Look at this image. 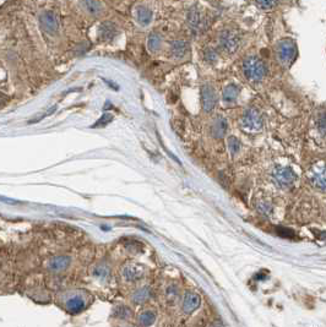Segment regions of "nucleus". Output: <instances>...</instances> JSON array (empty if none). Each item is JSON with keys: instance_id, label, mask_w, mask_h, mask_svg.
Listing matches in <instances>:
<instances>
[{"instance_id": "obj_22", "label": "nucleus", "mask_w": 326, "mask_h": 327, "mask_svg": "<svg viewBox=\"0 0 326 327\" xmlns=\"http://www.w3.org/2000/svg\"><path fill=\"white\" fill-rule=\"evenodd\" d=\"M315 124L318 131L320 132L322 136H326V109H322L321 112L318 114Z\"/></svg>"}, {"instance_id": "obj_12", "label": "nucleus", "mask_w": 326, "mask_h": 327, "mask_svg": "<svg viewBox=\"0 0 326 327\" xmlns=\"http://www.w3.org/2000/svg\"><path fill=\"white\" fill-rule=\"evenodd\" d=\"M228 131V122L225 115L219 114L212 119L211 123V135L215 138H222L227 135Z\"/></svg>"}, {"instance_id": "obj_4", "label": "nucleus", "mask_w": 326, "mask_h": 327, "mask_svg": "<svg viewBox=\"0 0 326 327\" xmlns=\"http://www.w3.org/2000/svg\"><path fill=\"white\" fill-rule=\"evenodd\" d=\"M239 126L247 134H259L264 130L265 118L260 108L249 106L242 110L239 115Z\"/></svg>"}, {"instance_id": "obj_11", "label": "nucleus", "mask_w": 326, "mask_h": 327, "mask_svg": "<svg viewBox=\"0 0 326 327\" xmlns=\"http://www.w3.org/2000/svg\"><path fill=\"white\" fill-rule=\"evenodd\" d=\"M221 52L219 51V48L216 47L215 44H205L203 49H201V58H203V61L206 65L213 66L219 63V60L221 59Z\"/></svg>"}, {"instance_id": "obj_26", "label": "nucleus", "mask_w": 326, "mask_h": 327, "mask_svg": "<svg viewBox=\"0 0 326 327\" xmlns=\"http://www.w3.org/2000/svg\"><path fill=\"white\" fill-rule=\"evenodd\" d=\"M210 327H225V326H223V325H222V323H221V322H219V321H216V322H213V323H212V325H211Z\"/></svg>"}, {"instance_id": "obj_21", "label": "nucleus", "mask_w": 326, "mask_h": 327, "mask_svg": "<svg viewBox=\"0 0 326 327\" xmlns=\"http://www.w3.org/2000/svg\"><path fill=\"white\" fill-rule=\"evenodd\" d=\"M227 145H228V150L231 152L232 156L238 155L242 150V144L239 141L238 137L235 136H228L227 138Z\"/></svg>"}, {"instance_id": "obj_3", "label": "nucleus", "mask_w": 326, "mask_h": 327, "mask_svg": "<svg viewBox=\"0 0 326 327\" xmlns=\"http://www.w3.org/2000/svg\"><path fill=\"white\" fill-rule=\"evenodd\" d=\"M211 21H212V16H211L210 11L199 4L190 6V9L186 12V25L192 36H199L206 32L210 27Z\"/></svg>"}, {"instance_id": "obj_14", "label": "nucleus", "mask_w": 326, "mask_h": 327, "mask_svg": "<svg viewBox=\"0 0 326 327\" xmlns=\"http://www.w3.org/2000/svg\"><path fill=\"white\" fill-rule=\"evenodd\" d=\"M135 20L141 27H147L154 20V12L147 6L139 5L135 9Z\"/></svg>"}, {"instance_id": "obj_25", "label": "nucleus", "mask_w": 326, "mask_h": 327, "mask_svg": "<svg viewBox=\"0 0 326 327\" xmlns=\"http://www.w3.org/2000/svg\"><path fill=\"white\" fill-rule=\"evenodd\" d=\"M8 97H6L5 95H3L2 92H0V108L5 107L6 104H8Z\"/></svg>"}, {"instance_id": "obj_2", "label": "nucleus", "mask_w": 326, "mask_h": 327, "mask_svg": "<svg viewBox=\"0 0 326 327\" xmlns=\"http://www.w3.org/2000/svg\"><path fill=\"white\" fill-rule=\"evenodd\" d=\"M244 41L243 32L237 26L223 27L217 35L215 45L219 48L222 55H234L242 48Z\"/></svg>"}, {"instance_id": "obj_20", "label": "nucleus", "mask_w": 326, "mask_h": 327, "mask_svg": "<svg viewBox=\"0 0 326 327\" xmlns=\"http://www.w3.org/2000/svg\"><path fill=\"white\" fill-rule=\"evenodd\" d=\"M254 4L263 11H271L277 6L278 0H254Z\"/></svg>"}, {"instance_id": "obj_1", "label": "nucleus", "mask_w": 326, "mask_h": 327, "mask_svg": "<svg viewBox=\"0 0 326 327\" xmlns=\"http://www.w3.org/2000/svg\"><path fill=\"white\" fill-rule=\"evenodd\" d=\"M241 70L244 79L254 86L260 85V83L265 81L266 76L269 74V67L266 61L259 54L255 53L248 54L242 60Z\"/></svg>"}, {"instance_id": "obj_8", "label": "nucleus", "mask_w": 326, "mask_h": 327, "mask_svg": "<svg viewBox=\"0 0 326 327\" xmlns=\"http://www.w3.org/2000/svg\"><path fill=\"white\" fill-rule=\"evenodd\" d=\"M308 181L316 190L326 193V162H318L309 168Z\"/></svg>"}, {"instance_id": "obj_6", "label": "nucleus", "mask_w": 326, "mask_h": 327, "mask_svg": "<svg viewBox=\"0 0 326 327\" xmlns=\"http://www.w3.org/2000/svg\"><path fill=\"white\" fill-rule=\"evenodd\" d=\"M271 179L276 186L279 189H291L297 181V174L290 167L285 166H276L271 171Z\"/></svg>"}, {"instance_id": "obj_23", "label": "nucleus", "mask_w": 326, "mask_h": 327, "mask_svg": "<svg viewBox=\"0 0 326 327\" xmlns=\"http://www.w3.org/2000/svg\"><path fill=\"white\" fill-rule=\"evenodd\" d=\"M112 120H113V115H111V114H104V115H102L101 118H99L98 122L96 123L92 128H103V126H107L110 124Z\"/></svg>"}, {"instance_id": "obj_5", "label": "nucleus", "mask_w": 326, "mask_h": 327, "mask_svg": "<svg viewBox=\"0 0 326 327\" xmlns=\"http://www.w3.org/2000/svg\"><path fill=\"white\" fill-rule=\"evenodd\" d=\"M276 60L284 67L291 66L297 57V44L292 38L281 39L275 47Z\"/></svg>"}, {"instance_id": "obj_9", "label": "nucleus", "mask_w": 326, "mask_h": 327, "mask_svg": "<svg viewBox=\"0 0 326 327\" xmlns=\"http://www.w3.org/2000/svg\"><path fill=\"white\" fill-rule=\"evenodd\" d=\"M242 87L235 82H228L227 85L223 86L221 91V102L225 107L234 106L238 102L239 96H241Z\"/></svg>"}, {"instance_id": "obj_15", "label": "nucleus", "mask_w": 326, "mask_h": 327, "mask_svg": "<svg viewBox=\"0 0 326 327\" xmlns=\"http://www.w3.org/2000/svg\"><path fill=\"white\" fill-rule=\"evenodd\" d=\"M199 305H200V297L198 294H195V293H186L184 300H183V310L186 314H190L198 309Z\"/></svg>"}, {"instance_id": "obj_24", "label": "nucleus", "mask_w": 326, "mask_h": 327, "mask_svg": "<svg viewBox=\"0 0 326 327\" xmlns=\"http://www.w3.org/2000/svg\"><path fill=\"white\" fill-rule=\"evenodd\" d=\"M155 320V316L152 313H146L144 315V323L145 325H150V323H152V321Z\"/></svg>"}, {"instance_id": "obj_18", "label": "nucleus", "mask_w": 326, "mask_h": 327, "mask_svg": "<svg viewBox=\"0 0 326 327\" xmlns=\"http://www.w3.org/2000/svg\"><path fill=\"white\" fill-rule=\"evenodd\" d=\"M83 9L89 12L90 15L97 16L103 12V5L101 4L99 0H81Z\"/></svg>"}, {"instance_id": "obj_17", "label": "nucleus", "mask_w": 326, "mask_h": 327, "mask_svg": "<svg viewBox=\"0 0 326 327\" xmlns=\"http://www.w3.org/2000/svg\"><path fill=\"white\" fill-rule=\"evenodd\" d=\"M255 207L256 211L259 212L260 215L265 216V217H270V216L272 215V212H274V205H272V202L270 201L269 199H266V197H260V199H257L255 202Z\"/></svg>"}, {"instance_id": "obj_10", "label": "nucleus", "mask_w": 326, "mask_h": 327, "mask_svg": "<svg viewBox=\"0 0 326 327\" xmlns=\"http://www.w3.org/2000/svg\"><path fill=\"white\" fill-rule=\"evenodd\" d=\"M39 25L41 29L48 35H55L59 30V20L55 12L46 11L39 16Z\"/></svg>"}, {"instance_id": "obj_19", "label": "nucleus", "mask_w": 326, "mask_h": 327, "mask_svg": "<svg viewBox=\"0 0 326 327\" xmlns=\"http://www.w3.org/2000/svg\"><path fill=\"white\" fill-rule=\"evenodd\" d=\"M163 45V37L160 35L158 32H152L150 36H148L147 39V47L150 49V52L152 53H156V52H160L162 49Z\"/></svg>"}, {"instance_id": "obj_7", "label": "nucleus", "mask_w": 326, "mask_h": 327, "mask_svg": "<svg viewBox=\"0 0 326 327\" xmlns=\"http://www.w3.org/2000/svg\"><path fill=\"white\" fill-rule=\"evenodd\" d=\"M200 102L204 113L210 114L215 110L217 103H219V94H217V89L212 83L206 82L201 86Z\"/></svg>"}, {"instance_id": "obj_13", "label": "nucleus", "mask_w": 326, "mask_h": 327, "mask_svg": "<svg viewBox=\"0 0 326 327\" xmlns=\"http://www.w3.org/2000/svg\"><path fill=\"white\" fill-rule=\"evenodd\" d=\"M189 49H190V45L185 39H176L170 43L169 52L175 59H184L189 53Z\"/></svg>"}, {"instance_id": "obj_16", "label": "nucleus", "mask_w": 326, "mask_h": 327, "mask_svg": "<svg viewBox=\"0 0 326 327\" xmlns=\"http://www.w3.org/2000/svg\"><path fill=\"white\" fill-rule=\"evenodd\" d=\"M117 35V26L113 22H103L98 29V37L102 41H111Z\"/></svg>"}]
</instances>
